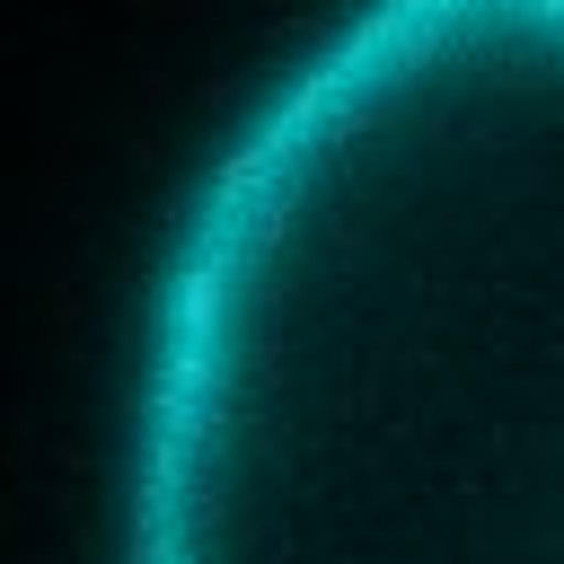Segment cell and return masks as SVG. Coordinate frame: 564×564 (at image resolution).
<instances>
[{"label": "cell", "instance_id": "6da1fadb", "mask_svg": "<svg viewBox=\"0 0 564 564\" xmlns=\"http://www.w3.org/2000/svg\"><path fill=\"white\" fill-rule=\"evenodd\" d=\"M115 564H564V0H361L203 167Z\"/></svg>", "mask_w": 564, "mask_h": 564}]
</instances>
